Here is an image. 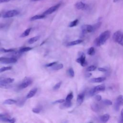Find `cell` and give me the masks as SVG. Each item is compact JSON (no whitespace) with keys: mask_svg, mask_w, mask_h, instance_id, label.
I'll return each instance as SVG.
<instances>
[{"mask_svg":"<svg viewBox=\"0 0 123 123\" xmlns=\"http://www.w3.org/2000/svg\"><path fill=\"white\" fill-rule=\"evenodd\" d=\"M7 116V115H6L5 114H0V119L1 118H3L4 117Z\"/></svg>","mask_w":123,"mask_h":123,"instance_id":"cell-45","label":"cell"},{"mask_svg":"<svg viewBox=\"0 0 123 123\" xmlns=\"http://www.w3.org/2000/svg\"><path fill=\"white\" fill-rule=\"evenodd\" d=\"M2 77H0V79H2Z\"/></svg>","mask_w":123,"mask_h":123,"instance_id":"cell-49","label":"cell"},{"mask_svg":"<svg viewBox=\"0 0 123 123\" xmlns=\"http://www.w3.org/2000/svg\"><path fill=\"white\" fill-rule=\"evenodd\" d=\"M92 110L95 112H98L100 110V107L98 103H93L91 105Z\"/></svg>","mask_w":123,"mask_h":123,"instance_id":"cell-18","label":"cell"},{"mask_svg":"<svg viewBox=\"0 0 123 123\" xmlns=\"http://www.w3.org/2000/svg\"><path fill=\"white\" fill-rule=\"evenodd\" d=\"M17 102V101L16 100L10 98V99H7L5 100L3 102V104H4V105H13V104H16Z\"/></svg>","mask_w":123,"mask_h":123,"instance_id":"cell-15","label":"cell"},{"mask_svg":"<svg viewBox=\"0 0 123 123\" xmlns=\"http://www.w3.org/2000/svg\"><path fill=\"white\" fill-rule=\"evenodd\" d=\"M12 68V66H6V67H3L0 68V73H2L3 72L10 70Z\"/></svg>","mask_w":123,"mask_h":123,"instance_id":"cell-30","label":"cell"},{"mask_svg":"<svg viewBox=\"0 0 123 123\" xmlns=\"http://www.w3.org/2000/svg\"><path fill=\"white\" fill-rule=\"evenodd\" d=\"M118 0H113V2H117Z\"/></svg>","mask_w":123,"mask_h":123,"instance_id":"cell-46","label":"cell"},{"mask_svg":"<svg viewBox=\"0 0 123 123\" xmlns=\"http://www.w3.org/2000/svg\"><path fill=\"white\" fill-rule=\"evenodd\" d=\"M58 62H51V63H48L47 64H46L45 65V66L47 67H52V66H53L54 65L56 64V63H57Z\"/></svg>","mask_w":123,"mask_h":123,"instance_id":"cell-38","label":"cell"},{"mask_svg":"<svg viewBox=\"0 0 123 123\" xmlns=\"http://www.w3.org/2000/svg\"><path fill=\"white\" fill-rule=\"evenodd\" d=\"M65 101V100H64L63 99H58V100L54 101V102H52V103L54 104H57V103H63Z\"/></svg>","mask_w":123,"mask_h":123,"instance_id":"cell-37","label":"cell"},{"mask_svg":"<svg viewBox=\"0 0 123 123\" xmlns=\"http://www.w3.org/2000/svg\"><path fill=\"white\" fill-rule=\"evenodd\" d=\"M41 111V108L40 107L34 108L32 109V111L35 113H39Z\"/></svg>","mask_w":123,"mask_h":123,"instance_id":"cell-36","label":"cell"},{"mask_svg":"<svg viewBox=\"0 0 123 123\" xmlns=\"http://www.w3.org/2000/svg\"><path fill=\"white\" fill-rule=\"evenodd\" d=\"M63 65L62 63L58 64V63H57L51 67V69L53 70H59L62 69L63 68Z\"/></svg>","mask_w":123,"mask_h":123,"instance_id":"cell-20","label":"cell"},{"mask_svg":"<svg viewBox=\"0 0 123 123\" xmlns=\"http://www.w3.org/2000/svg\"><path fill=\"white\" fill-rule=\"evenodd\" d=\"M98 70L99 71L102 72H104L107 71V69H106L105 68H102V67L98 68Z\"/></svg>","mask_w":123,"mask_h":123,"instance_id":"cell-41","label":"cell"},{"mask_svg":"<svg viewBox=\"0 0 123 123\" xmlns=\"http://www.w3.org/2000/svg\"><path fill=\"white\" fill-rule=\"evenodd\" d=\"M91 75H92V74H91V73H86V77H90V76H91Z\"/></svg>","mask_w":123,"mask_h":123,"instance_id":"cell-44","label":"cell"},{"mask_svg":"<svg viewBox=\"0 0 123 123\" xmlns=\"http://www.w3.org/2000/svg\"><path fill=\"white\" fill-rule=\"evenodd\" d=\"M121 122L123 123V109L122 110L121 112Z\"/></svg>","mask_w":123,"mask_h":123,"instance_id":"cell-42","label":"cell"},{"mask_svg":"<svg viewBox=\"0 0 123 123\" xmlns=\"http://www.w3.org/2000/svg\"><path fill=\"white\" fill-rule=\"evenodd\" d=\"M31 30V28H29L26 29L21 35V37H27V36H28V35L30 34V32Z\"/></svg>","mask_w":123,"mask_h":123,"instance_id":"cell-23","label":"cell"},{"mask_svg":"<svg viewBox=\"0 0 123 123\" xmlns=\"http://www.w3.org/2000/svg\"><path fill=\"white\" fill-rule=\"evenodd\" d=\"M37 90V88H36V87L30 90L29 91V92L28 93V94H27V95L26 96V98H32L33 97H34L35 96V95L36 94Z\"/></svg>","mask_w":123,"mask_h":123,"instance_id":"cell-13","label":"cell"},{"mask_svg":"<svg viewBox=\"0 0 123 123\" xmlns=\"http://www.w3.org/2000/svg\"><path fill=\"white\" fill-rule=\"evenodd\" d=\"M105 89V86L104 85H100L95 86L93 89L90 90L88 92V95L90 96H94L96 93L99 91H103Z\"/></svg>","mask_w":123,"mask_h":123,"instance_id":"cell-5","label":"cell"},{"mask_svg":"<svg viewBox=\"0 0 123 123\" xmlns=\"http://www.w3.org/2000/svg\"><path fill=\"white\" fill-rule=\"evenodd\" d=\"M72 104V102L71 101H65L63 104H62V105H61V106L64 107V108H70V107H71Z\"/></svg>","mask_w":123,"mask_h":123,"instance_id":"cell-24","label":"cell"},{"mask_svg":"<svg viewBox=\"0 0 123 123\" xmlns=\"http://www.w3.org/2000/svg\"><path fill=\"white\" fill-rule=\"evenodd\" d=\"M95 99L96 100L98 101H99L101 100L102 99V97L100 95H96L95 96Z\"/></svg>","mask_w":123,"mask_h":123,"instance_id":"cell-39","label":"cell"},{"mask_svg":"<svg viewBox=\"0 0 123 123\" xmlns=\"http://www.w3.org/2000/svg\"><path fill=\"white\" fill-rule=\"evenodd\" d=\"M1 27H2V25H0V28H1Z\"/></svg>","mask_w":123,"mask_h":123,"instance_id":"cell-47","label":"cell"},{"mask_svg":"<svg viewBox=\"0 0 123 123\" xmlns=\"http://www.w3.org/2000/svg\"><path fill=\"white\" fill-rule=\"evenodd\" d=\"M81 30L83 34H84L92 32L93 31V25H84L82 26Z\"/></svg>","mask_w":123,"mask_h":123,"instance_id":"cell-10","label":"cell"},{"mask_svg":"<svg viewBox=\"0 0 123 123\" xmlns=\"http://www.w3.org/2000/svg\"><path fill=\"white\" fill-rule=\"evenodd\" d=\"M85 98V94L84 93H80L78 95L76 99V103L78 105H80L83 102Z\"/></svg>","mask_w":123,"mask_h":123,"instance_id":"cell-12","label":"cell"},{"mask_svg":"<svg viewBox=\"0 0 123 123\" xmlns=\"http://www.w3.org/2000/svg\"><path fill=\"white\" fill-rule=\"evenodd\" d=\"M60 5H61L60 3H58L55 5H54V6L50 7L48 9H47L46 11H45L43 12V14L45 15L50 14L52 13L53 12H55L59 8Z\"/></svg>","mask_w":123,"mask_h":123,"instance_id":"cell-9","label":"cell"},{"mask_svg":"<svg viewBox=\"0 0 123 123\" xmlns=\"http://www.w3.org/2000/svg\"><path fill=\"white\" fill-rule=\"evenodd\" d=\"M45 17V15L44 14H41V15H36L34 16H32L30 18V21H35L38 19H41Z\"/></svg>","mask_w":123,"mask_h":123,"instance_id":"cell-17","label":"cell"},{"mask_svg":"<svg viewBox=\"0 0 123 123\" xmlns=\"http://www.w3.org/2000/svg\"><path fill=\"white\" fill-rule=\"evenodd\" d=\"M111 36V32L109 30H106L102 32L97 37L94 41V44L95 46L98 47L104 44L105 42Z\"/></svg>","mask_w":123,"mask_h":123,"instance_id":"cell-1","label":"cell"},{"mask_svg":"<svg viewBox=\"0 0 123 123\" xmlns=\"http://www.w3.org/2000/svg\"><path fill=\"white\" fill-rule=\"evenodd\" d=\"M106 79V78L104 77H99L97 78H94L90 80V82L91 83H100L102 82Z\"/></svg>","mask_w":123,"mask_h":123,"instance_id":"cell-14","label":"cell"},{"mask_svg":"<svg viewBox=\"0 0 123 123\" xmlns=\"http://www.w3.org/2000/svg\"><path fill=\"white\" fill-rule=\"evenodd\" d=\"M11 0H0V3H4V2H8L9 1H10Z\"/></svg>","mask_w":123,"mask_h":123,"instance_id":"cell-43","label":"cell"},{"mask_svg":"<svg viewBox=\"0 0 123 123\" xmlns=\"http://www.w3.org/2000/svg\"><path fill=\"white\" fill-rule=\"evenodd\" d=\"M82 42H83V40H82V39H77V40H74V41L68 42L67 44V46H72L79 44L81 43Z\"/></svg>","mask_w":123,"mask_h":123,"instance_id":"cell-16","label":"cell"},{"mask_svg":"<svg viewBox=\"0 0 123 123\" xmlns=\"http://www.w3.org/2000/svg\"><path fill=\"white\" fill-rule=\"evenodd\" d=\"M77 62L79 63L82 66H86L87 65V62L86 60V56L83 52H81L79 57L76 60Z\"/></svg>","mask_w":123,"mask_h":123,"instance_id":"cell-7","label":"cell"},{"mask_svg":"<svg viewBox=\"0 0 123 123\" xmlns=\"http://www.w3.org/2000/svg\"><path fill=\"white\" fill-rule=\"evenodd\" d=\"M95 53V49L94 47H90L87 50V54L89 55H93Z\"/></svg>","mask_w":123,"mask_h":123,"instance_id":"cell-27","label":"cell"},{"mask_svg":"<svg viewBox=\"0 0 123 123\" xmlns=\"http://www.w3.org/2000/svg\"><path fill=\"white\" fill-rule=\"evenodd\" d=\"M17 59L14 57H0V63L3 64L14 63L17 62Z\"/></svg>","mask_w":123,"mask_h":123,"instance_id":"cell-6","label":"cell"},{"mask_svg":"<svg viewBox=\"0 0 123 123\" xmlns=\"http://www.w3.org/2000/svg\"><path fill=\"white\" fill-rule=\"evenodd\" d=\"M78 23V19H75L74 21H73L72 22H71L69 25V26L70 27H73L74 26H75Z\"/></svg>","mask_w":123,"mask_h":123,"instance_id":"cell-26","label":"cell"},{"mask_svg":"<svg viewBox=\"0 0 123 123\" xmlns=\"http://www.w3.org/2000/svg\"><path fill=\"white\" fill-rule=\"evenodd\" d=\"M73 96H74V95H73V93L72 92L69 93L67 95V96L65 100L66 101H71L72 99L73 98Z\"/></svg>","mask_w":123,"mask_h":123,"instance_id":"cell-32","label":"cell"},{"mask_svg":"<svg viewBox=\"0 0 123 123\" xmlns=\"http://www.w3.org/2000/svg\"><path fill=\"white\" fill-rule=\"evenodd\" d=\"M33 1H37V0H32Z\"/></svg>","mask_w":123,"mask_h":123,"instance_id":"cell-48","label":"cell"},{"mask_svg":"<svg viewBox=\"0 0 123 123\" xmlns=\"http://www.w3.org/2000/svg\"><path fill=\"white\" fill-rule=\"evenodd\" d=\"M114 106H115V109L116 111H118L119 109V107H120V105L117 104L116 102L115 103V105H114Z\"/></svg>","mask_w":123,"mask_h":123,"instance_id":"cell-40","label":"cell"},{"mask_svg":"<svg viewBox=\"0 0 123 123\" xmlns=\"http://www.w3.org/2000/svg\"><path fill=\"white\" fill-rule=\"evenodd\" d=\"M19 13V12L16 10H12L10 11H8L6 12L4 14L2 15L3 18H11L12 17H14L18 15Z\"/></svg>","mask_w":123,"mask_h":123,"instance_id":"cell-8","label":"cell"},{"mask_svg":"<svg viewBox=\"0 0 123 123\" xmlns=\"http://www.w3.org/2000/svg\"><path fill=\"white\" fill-rule=\"evenodd\" d=\"M110 118V116L108 114H105L100 117V120L104 123L108 122Z\"/></svg>","mask_w":123,"mask_h":123,"instance_id":"cell-19","label":"cell"},{"mask_svg":"<svg viewBox=\"0 0 123 123\" xmlns=\"http://www.w3.org/2000/svg\"><path fill=\"white\" fill-rule=\"evenodd\" d=\"M97 68V67L95 65H91L88 66L86 68V71L88 72H91V71H95Z\"/></svg>","mask_w":123,"mask_h":123,"instance_id":"cell-34","label":"cell"},{"mask_svg":"<svg viewBox=\"0 0 123 123\" xmlns=\"http://www.w3.org/2000/svg\"><path fill=\"white\" fill-rule=\"evenodd\" d=\"M102 103H103V104L105 105H111L112 104V102L109 99H104L102 101Z\"/></svg>","mask_w":123,"mask_h":123,"instance_id":"cell-33","label":"cell"},{"mask_svg":"<svg viewBox=\"0 0 123 123\" xmlns=\"http://www.w3.org/2000/svg\"><path fill=\"white\" fill-rule=\"evenodd\" d=\"M62 82L61 81V82H59L57 83V84H56L54 85V86H53V90H56L58 89L60 87V86H61V85H62Z\"/></svg>","mask_w":123,"mask_h":123,"instance_id":"cell-35","label":"cell"},{"mask_svg":"<svg viewBox=\"0 0 123 123\" xmlns=\"http://www.w3.org/2000/svg\"><path fill=\"white\" fill-rule=\"evenodd\" d=\"M116 102L120 106L123 105V95H119L116 99Z\"/></svg>","mask_w":123,"mask_h":123,"instance_id":"cell-22","label":"cell"},{"mask_svg":"<svg viewBox=\"0 0 123 123\" xmlns=\"http://www.w3.org/2000/svg\"><path fill=\"white\" fill-rule=\"evenodd\" d=\"M68 74L71 77H74V72L72 68H70L68 70Z\"/></svg>","mask_w":123,"mask_h":123,"instance_id":"cell-28","label":"cell"},{"mask_svg":"<svg viewBox=\"0 0 123 123\" xmlns=\"http://www.w3.org/2000/svg\"><path fill=\"white\" fill-rule=\"evenodd\" d=\"M101 22H98L96 24H95L94 25H93V31H95V30H97L101 26Z\"/></svg>","mask_w":123,"mask_h":123,"instance_id":"cell-31","label":"cell"},{"mask_svg":"<svg viewBox=\"0 0 123 123\" xmlns=\"http://www.w3.org/2000/svg\"><path fill=\"white\" fill-rule=\"evenodd\" d=\"M75 7L78 10H86L88 8V5L82 1H79L75 4Z\"/></svg>","mask_w":123,"mask_h":123,"instance_id":"cell-11","label":"cell"},{"mask_svg":"<svg viewBox=\"0 0 123 123\" xmlns=\"http://www.w3.org/2000/svg\"><path fill=\"white\" fill-rule=\"evenodd\" d=\"M112 38L114 42L123 46V32L121 31L115 32L113 35Z\"/></svg>","mask_w":123,"mask_h":123,"instance_id":"cell-2","label":"cell"},{"mask_svg":"<svg viewBox=\"0 0 123 123\" xmlns=\"http://www.w3.org/2000/svg\"><path fill=\"white\" fill-rule=\"evenodd\" d=\"M14 51V49H5L4 48L0 49V51L1 52L4 53H8V52H12Z\"/></svg>","mask_w":123,"mask_h":123,"instance_id":"cell-29","label":"cell"},{"mask_svg":"<svg viewBox=\"0 0 123 123\" xmlns=\"http://www.w3.org/2000/svg\"><path fill=\"white\" fill-rule=\"evenodd\" d=\"M14 79L12 78H2L0 80V87L2 88H8L10 87V84L14 81Z\"/></svg>","mask_w":123,"mask_h":123,"instance_id":"cell-3","label":"cell"},{"mask_svg":"<svg viewBox=\"0 0 123 123\" xmlns=\"http://www.w3.org/2000/svg\"><path fill=\"white\" fill-rule=\"evenodd\" d=\"M33 49V48L32 47H23L21 49H20L19 51L22 53H24L25 52H27L28 51H30V50H31Z\"/></svg>","mask_w":123,"mask_h":123,"instance_id":"cell-25","label":"cell"},{"mask_svg":"<svg viewBox=\"0 0 123 123\" xmlns=\"http://www.w3.org/2000/svg\"><path fill=\"white\" fill-rule=\"evenodd\" d=\"M32 79L29 77H25L23 80L22 82L19 85L18 88L20 89H24L32 83Z\"/></svg>","mask_w":123,"mask_h":123,"instance_id":"cell-4","label":"cell"},{"mask_svg":"<svg viewBox=\"0 0 123 123\" xmlns=\"http://www.w3.org/2000/svg\"><path fill=\"white\" fill-rule=\"evenodd\" d=\"M39 38H40L39 36H36V37H31L29 39H28V43L29 44H33L35 42L37 41L39 39Z\"/></svg>","mask_w":123,"mask_h":123,"instance_id":"cell-21","label":"cell"}]
</instances>
